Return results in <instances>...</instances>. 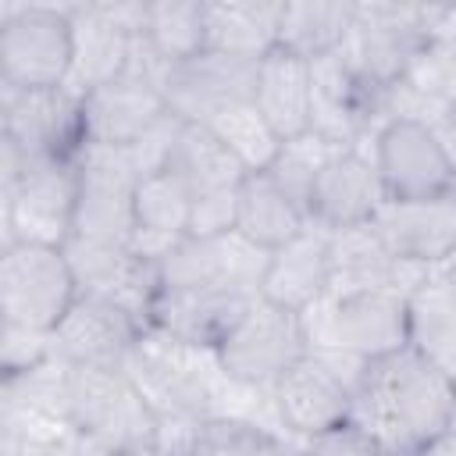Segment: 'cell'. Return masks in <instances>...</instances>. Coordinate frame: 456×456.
I'll return each mask as SVG.
<instances>
[{
  "mask_svg": "<svg viewBox=\"0 0 456 456\" xmlns=\"http://www.w3.org/2000/svg\"><path fill=\"white\" fill-rule=\"evenodd\" d=\"M82 103L89 146H135L171 114L160 86L135 71H125L121 78L82 93Z\"/></svg>",
  "mask_w": 456,
  "mask_h": 456,
  "instance_id": "obj_19",
  "label": "cell"
},
{
  "mask_svg": "<svg viewBox=\"0 0 456 456\" xmlns=\"http://www.w3.org/2000/svg\"><path fill=\"white\" fill-rule=\"evenodd\" d=\"M306 228H310L306 210L292 196H285L267 171H253V175L242 178L235 232L246 242H253L264 253H274Z\"/></svg>",
  "mask_w": 456,
  "mask_h": 456,
  "instance_id": "obj_26",
  "label": "cell"
},
{
  "mask_svg": "<svg viewBox=\"0 0 456 456\" xmlns=\"http://www.w3.org/2000/svg\"><path fill=\"white\" fill-rule=\"evenodd\" d=\"M406 346L456 381V285L445 267L406 299Z\"/></svg>",
  "mask_w": 456,
  "mask_h": 456,
  "instance_id": "obj_25",
  "label": "cell"
},
{
  "mask_svg": "<svg viewBox=\"0 0 456 456\" xmlns=\"http://www.w3.org/2000/svg\"><path fill=\"white\" fill-rule=\"evenodd\" d=\"M50 356H53V335L18 328V324H4V335H0V370H4V378L28 374L39 363H46Z\"/></svg>",
  "mask_w": 456,
  "mask_h": 456,
  "instance_id": "obj_34",
  "label": "cell"
},
{
  "mask_svg": "<svg viewBox=\"0 0 456 456\" xmlns=\"http://www.w3.org/2000/svg\"><path fill=\"white\" fill-rule=\"evenodd\" d=\"M139 36L167 64L192 61L207 50V4H200V0L146 4V18H142Z\"/></svg>",
  "mask_w": 456,
  "mask_h": 456,
  "instance_id": "obj_30",
  "label": "cell"
},
{
  "mask_svg": "<svg viewBox=\"0 0 456 456\" xmlns=\"http://www.w3.org/2000/svg\"><path fill=\"white\" fill-rule=\"evenodd\" d=\"M285 4L271 0H228L207 4V50L235 53L246 61L267 57L281 39Z\"/></svg>",
  "mask_w": 456,
  "mask_h": 456,
  "instance_id": "obj_27",
  "label": "cell"
},
{
  "mask_svg": "<svg viewBox=\"0 0 456 456\" xmlns=\"http://www.w3.org/2000/svg\"><path fill=\"white\" fill-rule=\"evenodd\" d=\"M449 431L456 435V395H452V413H449Z\"/></svg>",
  "mask_w": 456,
  "mask_h": 456,
  "instance_id": "obj_39",
  "label": "cell"
},
{
  "mask_svg": "<svg viewBox=\"0 0 456 456\" xmlns=\"http://www.w3.org/2000/svg\"><path fill=\"white\" fill-rule=\"evenodd\" d=\"M75 64V25L68 7L21 4L0 14V82L11 89H61Z\"/></svg>",
  "mask_w": 456,
  "mask_h": 456,
  "instance_id": "obj_5",
  "label": "cell"
},
{
  "mask_svg": "<svg viewBox=\"0 0 456 456\" xmlns=\"http://www.w3.org/2000/svg\"><path fill=\"white\" fill-rule=\"evenodd\" d=\"M160 171H171L178 182H185L192 196L232 189L246 178V167L232 157V150L207 125H192V121H178V132L171 139Z\"/></svg>",
  "mask_w": 456,
  "mask_h": 456,
  "instance_id": "obj_28",
  "label": "cell"
},
{
  "mask_svg": "<svg viewBox=\"0 0 456 456\" xmlns=\"http://www.w3.org/2000/svg\"><path fill=\"white\" fill-rule=\"evenodd\" d=\"M449 192L456 196V171H452V182H449Z\"/></svg>",
  "mask_w": 456,
  "mask_h": 456,
  "instance_id": "obj_41",
  "label": "cell"
},
{
  "mask_svg": "<svg viewBox=\"0 0 456 456\" xmlns=\"http://www.w3.org/2000/svg\"><path fill=\"white\" fill-rule=\"evenodd\" d=\"M242 185V182H239ZM239 185L232 189H214L192 200V221H189V239H217L235 232V214H239Z\"/></svg>",
  "mask_w": 456,
  "mask_h": 456,
  "instance_id": "obj_35",
  "label": "cell"
},
{
  "mask_svg": "<svg viewBox=\"0 0 456 456\" xmlns=\"http://www.w3.org/2000/svg\"><path fill=\"white\" fill-rule=\"evenodd\" d=\"M374 232L395 260L420 267H445L456 256V196L385 200L374 214Z\"/></svg>",
  "mask_w": 456,
  "mask_h": 456,
  "instance_id": "obj_18",
  "label": "cell"
},
{
  "mask_svg": "<svg viewBox=\"0 0 456 456\" xmlns=\"http://www.w3.org/2000/svg\"><path fill=\"white\" fill-rule=\"evenodd\" d=\"M456 381L410 346L370 360L353 395V420L363 424L385 456H420L449 431Z\"/></svg>",
  "mask_w": 456,
  "mask_h": 456,
  "instance_id": "obj_1",
  "label": "cell"
},
{
  "mask_svg": "<svg viewBox=\"0 0 456 456\" xmlns=\"http://www.w3.org/2000/svg\"><path fill=\"white\" fill-rule=\"evenodd\" d=\"M420 456H456V435L452 431H445L442 438H435Z\"/></svg>",
  "mask_w": 456,
  "mask_h": 456,
  "instance_id": "obj_37",
  "label": "cell"
},
{
  "mask_svg": "<svg viewBox=\"0 0 456 456\" xmlns=\"http://www.w3.org/2000/svg\"><path fill=\"white\" fill-rule=\"evenodd\" d=\"M353 395H356L353 385L314 349L299 363H292L271 392L281 431L299 438V445L310 435L349 420L353 417Z\"/></svg>",
  "mask_w": 456,
  "mask_h": 456,
  "instance_id": "obj_17",
  "label": "cell"
},
{
  "mask_svg": "<svg viewBox=\"0 0 456 456\" xmlns=\"http://www.w3.org/2000/svg\"><path fill=\"white\" fill-rule=\"evenodd\" d=\"M299 321L310 349H338L367 363L406 346V296L388 289L328 292Z\"/></svg>",
  "mask_w": 456,
  "mask_h": 456,
  "instance_id": "obj_3",
  "label": "cell"
},
{
  "mask_svg": "<svg viewBox=\"0 0 456 456\" xmlns=\"http://www.w3.org/2000/svg\"><path fill=\"white\" fill-rule=\"evenodd\" d=\"M367 153L381 178L385 200H428L449 192L456 164L428 125L385 121Z\"/></svg>",
  "mask_w": 456,
  "mask_h": 456,
  "instance_id": "obj_12",
  "label": "cell"
},
{
  "mask_svg": "<svg viewBox=\"0 0 456 456\" xmlns=\"http://www.w3.org/2000/svg\"><path fill=\"white\" fill-rule=\"evenodd\" d=\"M256 296L242 292H182V289H160L146 331L171 335L182 346L217 353V346L232 335V328L242 321V314L253 306Z\"/></svg>",
  "mask_w": 456,
  "mask_h": 456,
  "instance_id": "obj_21",
  "label": "cell"
},
{
  "mask_svg": "<svg viewBox=\"0 0 456 456\" xmlns=\"http://www.w3.org/2000/svg\"><path fill=\"white\" fill-rule=\"evenodd\" d=\"M4 139H11L28 164H78L89 150V125L82 93L61 89H11L0 86Z\"/></svg>",
  "mask_w": 456,
  "mask_h": 456,
  "instance_id": "obj_6",
  "label": "cell"
},
{
  "mask_svg": "<svg viewBox=\"0 0 456 456\" xmlns=\"http://www.w3.org/2000/svg\"><path fill=\"white\" fill-rule=\"evenodd\" d=\"M356 18V4L346 0H289L281 11V39L278 46L314 61L342 50Z\"/></svg>",
  "mask_w": 456,
  "mask_h": 456,
  "instance_id": "obj_29",
  "label": "cell"
},
{
  "mask_svg": "<svg viewBox=\"0 0 456 456\" xmlns=\"http://www.w3.org/2000/svg\"><path fill=\"white\" fill-rule=\"evenodd\" d=\"M381 203H385V189L374 171V160L367 146H356V150L335 153L321 167L306 203V217L324 232H338V228L374 221Z\"/></svg>",
  "mask_w": 456,
  "mask_h": 456,
  "instance_id": "obj_20",
  "label": "cell"
},
{
  "mask_svg": "<svg viewBox=\"0 0 456 456\" xmlns=\"http://www.w3.org/2000/svg\"><path fill=\"white\" fill-rule=\"evenodd\" d=\"M4 200V246H64L75 232L78 164H28L25 178Z\"/></svg>",
  "mask_w": 456,
  "mask_h": 456,
  "instance_id": "obj_10",
  "label": "cell"
},
{
  "mask_svg": "<svg viewBox=\"0 0 456 456\" xmlns=\"http://www.w3.org/2000/svg\"><path fill=\"white\" fill-rule=\"evenodd\" d=\"M428 46L420 7L413 4H356L349 39L342 43L346 61L374 86L399 82L417 53Z\"/></svg>",
  "mask_w": 456,
  "mask_h": 456,
  "instance_id": "obj_13",
  "label": "cell"
},
{
  "mask_svg": "<svg viewBox=\"0 0 456 456\" xmlns=\"http://www.w3.org/2000/svg\"><path fill=\"white\" fill-rule=\"evenodd\" d=\"M146 178V167L132 146H89L78 160V239L121 242L135 239V189Z\"/></svg>",
  "mask_w": 456,
  "mask_h": 456,
  "instance_id": "obj_9",
  "label": "cell"
},
{
  "mask_svg": "<svg viewBox=\"0 0 456 456\" xmlns=\"http://www.w3.org/2000/svg\"><path fill=\"white\" fill-rule=\"evenodd\" d=\"M125 374L132 378V385L160 420L203 424L217 417L224 374L217 370L214 353L182 346L160 331H146L135 353L128 356Z\"/></svg>",
  "mask_w": 456,
  "mask_h": 456,
  "instance_id": "obj_2",
  "label": "cell"
},
{
  "mask_svg": "<svg viewBox=\"0 0 456 456\" xmlns=\"http://www.w3.org/2000/svg\"><path fill=\"white\" fill-rule=\"evenodd\" d=\"M285 449L292 445H285L281 431L239 417H210L203 420L189 456H281Z\"/></svg>",
  "mask_w": 456,
  "mask_h": 456,
  "instance_id": "obj_33",
  "label": "cell"
},
{
  "mask_svg": "<svg viewBox=\"0 0 456 456\" xmlns=\"http://www.w3.org/2000/svg\"><path fill=\"white\" fill-rule=\"evenodd\" d=\"M75 64L68 89L89 93L121 78L132 64L135 36L142 32L146 4H75Z\"/></svg>",
  "mask_w": 456,
  "mask_h": 456,
  "instance_id": "obj_14",
  "label": "cell"
},
{
  "mask_svg": "<svg viewBox=\"0 0 456 456\" xmlns=\"http://www.w3.org/2000/svg\"><path fill=\"white\" fill-rule=\"evenodd\" d=\"M146 324L121 303L107 296H78L71 314L53 331V353L71 367L125 370Z\"/></svg>",
  "mask_w": 456,
  "mask_h": 456,
  "instance_id": "obj_16",
  "label": "cell"
},
{
  "mask_svg": "<svg viewBox=\"0 0 456 456\" xmlns=\"http://www.w3.org/2000/svg\"><path fill=\"white\" fill-rule=\"evenodd\" d=\"M192 192L171 171H153L135 189V239L132 249L139 256L160 260L175 242L189 239L192 221Z\"/></svg>",
  "mask_w": 456,
  "mask_h": 456,
  "instance_id": "obj_24",
  "label": "cell"
},
{
  "mask_svg": "<svg viewBox=\"0 0 456 456\" xmlns=\"http://www.w3.org/2000/svg\"><path fill=\"white\" fill-rule=\"evenodd\" d=\"M267 253L246 242L239 232L217 239H182L160 256L164 289L182 292H242L260 296Z\"/></svg>",
  "mask_w": 456,
  "mask_h": 456,
  "instance_id": "obj_11",
  "label": "cell"
},
{
  "mask_svg": "<svg viewBox=\"0 0 456 456\" xmlns=\"http://www.w3.org/2000/svg\"><path fill=\"white\" fill-rule=\"evenodd\" d=\"M82 289L64 246L11 242L0 253V314L4 324L53 335L78 303Z\"/></svg>",
  "mask_w": 456,
  "mask_h": 456,
  "instance_id": "obj_4",
  "label": "cell"
},
{
  "mask_svg": "<svg viewBox=\"0 0 456 456\" xmlns=\"http://www.w3.org/2000/svg\"><path fill=\"white\" fill-rule=\"evenodd\" d=\"M303 452L306 456H385L378 438L363 424H356L353 417L335 424V428H324V431L310 435L303 442Z\"/></svg>",
  "mask_w": 456,
  "mask_h": 456,
  "instance_id": "obj_36",
  "label": "cell"
},
{
  "mask_svg": "<svg viewBox=\"0 0 456 456\" xmlns=\"http://www.w3.org/2000/svg\"><path fill=\"white\" fill-rule=\"evenodd\" d=\"M306 353L310 342L299 314H289L256 296L253 306L242 314V321L232 328V335L217 346L214 360L228 381L256 392H274L281 374L292 363H299Z\"/></svg>",
  "mask_w": 456,
  "mask_h": 456,
  "instance_id": "obj_7",
  "label": "cell"
},
{
  "mask_svg": "<svg viewBox=\"0 0 456 456\" xmlns=\"http://www.w3.org/2000/svg\"><path fill=\"white\" fill-rule=\"evenodd\" d=\"M207 128L232 150V157L246 167V175L267 171L281 150V139L274 135V128L260 118V110L253 103H239V107L221 110Z\"/></svg>",
  "mask_w": 456,
  "mask_h": 456,
  "instance_id": "obj_31",
  "label": "cell"
},
{
  "mask_svg": "<svg viewBox=\"0 0 456 456\" xmlns=\"http://www.w3.org/2000/svg\"><path fill=\"white\" fill-rule=\"evenodd\" d=\"M310 103H314V93H310L306 57L285 46H274L267 57H260L253 107L260 110V118L274 128L281 142L310 132Z\"/></svg>",
  "mask_w": 456,
  "mask_h": 456,
  "instance_id": "obj_23",
  "label": "cell"
},
{
  "mask_svg": "<svg viewBox=\"0 0 456 456\" xmlns=\"http://www.w3.org/2000/svg\"><path fill=\"white\" fill-rule=\"evenodd\" d=\"M335 153H342V146L321 139L317 132H306V135H299V139L281 142V150H278V157L271 160L267 175L274 178V185H278L285 196H292V200L306 210L310 192H314V182H317L321 167H324Z\"/></svg>",
  "mask_w": 456,
  "mask_h": 456,
  "instance_id": "obj_32",
  "label": "cell"
},
{
  "mask_svg": "<svg viewBox=\"0 0 456 456\" xmlns=\"http://www.w3.org/2000/svg\"><path fill=\"white\" fill-rule=\"evenodd\" d=\"M260 61H246L221 50H203L192 61H182L164 78L167 110L178 121L210 125L221 110L253 103Z\"/></svg>",
  "mask_w": 456,
  "mask_h": 456,
  "instance_id": "obj_15",
  "label": "cell"
},
{
  "mask_svg": "<svg viewBox=\"0 0 456 456\" xmlns=\"http://www.w3.org/2000/svg\"><path fill=\"white\" fill-rule=\"evenodd\" d=\"M68 424L107 456H121L153 431L157 417L125 370L71 367Z\"/></svg>",
  "mask_w": 456,
  "mask_h": 456,
  "instance_id": "obj_8",
  "label": "cell"
},
{
  "mask_svg": "<svg viewBox=\"0 0 456 456\" xmlns=\"http://www.w3.org/2000/svg\"><path fill=\"white\" fill-rule=\"evenodd\" d=\"M281 456H306V452H303V445H292V449H285Z\"/></svg>",
  "mask_w": 456,
  "mask_h": 456,
  "instance_id": "obj_40",
  "label": "cell"
},
{
  "mask_svg": "<svg viewBox=\"0 0 456 456\" xmlns=\"http://www.w3.org/2000/svg\"><path fill=\"white\" fill-rule=\"evenodd\" d=\"M331 289V267H328V232L310 224L281 249L267 253V267L260 278V299L289 310L306 314L321 296Z\"/></svg>",
  "mask_w": 456,
  "mask_h": 456,
  "instance_id": "obj_22",
  "label": "cell"
},
{
  "mask_svg": "<svg viewBox=\"0 0 456 456\" xmlns=\"http://www.w3.org/2000/svg\"><path fill=\"white\" fill-rule=\"evenodd\" d=\"M445 274H449V281H452V285H456V256H452V260H449V264H445Z\"/></svg>",
  "mask_w": 456,
  "mask_h": 456,
  "instance_id": "obj_38",
  "label": "cell"
}]
</instances>
